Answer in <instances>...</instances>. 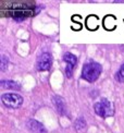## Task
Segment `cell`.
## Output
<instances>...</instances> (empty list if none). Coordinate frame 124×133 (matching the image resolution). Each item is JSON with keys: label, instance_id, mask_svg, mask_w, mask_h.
<instances>
[{"label": "cell", "instance_id": "7", "mask_svg": "<svg viewBox=\"0 0 124 133\" xmlns=\"http://www.w3.org/2000/svg\"><path fill=\"white\" fill-rule=\"evenodd\" d=\"M52 101H53L56 108H57V110H58V112L61 114V115H64L65 114V105H64L63 99H62L61 97H59V96H54Z\"/></svg>", "mask_w": 124, "mask_h": 133}, {"label": "cell", "instance_id": "2", "mask_svg": "<svg viewBox=\"0 0 124 133\" xmlns=\"http://www.w3.org/2000/svg\"><path fill=\"white\" fill-rule=\"evenodd\" d=\"M95 112L102 118L112 117L114 115V107L108 99H100L94 105Z\"/></svg>", "mask_w": 124, "mask_h": 133}, {"label": "cell", "instance_id": "9", "mask_svg": "<svg viewBox=\"0 0 124 133\" xmlns=\"http://www.w3.org/2000/svg\"><path fill=\"white\" fill-rule=\"evenodd\" d=\"M115 80L119 82H124V64L120 66V69L115 73Z\"/></svg>", "mask_w": 124, "mask_h": 133}, {"label": "cell", "instance_id": "4", "mask_svg": "<svg viewBox=\"0 0 124 133\" xmlns=\"http://www.w3.org/2000/svg\"><path fill=\"white\" fill-rule=\"evenodd\" d=\"M51 64H52V58L50 56V54L44 52L37 59L36 68L39 71H47L51 68Z\"/></svg>", "mask_w": 124, "mask_h": 133}, {"label": "cell", "instance_id": "1", "mask_svg": "<svg viewBox=\"0 0 124 133\" xmlns=\"http://www.w3.org/2000/svg\"><path fill=\"white\" fill-rule=\"evenodd\" d=\"M101 73V65L95 61H88L84 64L82 70V77L88 82H95Z\"/></svg>", "mask_w": 124, "mask_h": 133}, {"label": "cell", "instance_id": "11", "mask_svg": "<svg viewBox=\"0 0 124 133\" xmlns=\"http://www.w3.org/2000/svg\"><path fill=\"white\" fill-rule=\"evenodd\" d=\"M7 65H9V59L7 58V56H2L1 57V66H0V69L3 71V70H5V68H7Z\"/></svg>", "mask_w": 124, "mask_h": 133}, {"label": "cell", "instance_id": "10", "mask_svg": "<svg viewBox=\"0 0 124 133\" xmlns=\"http://www.w3.org/2000/svg\"><path fill=\"white\" fill-rule=\"evenodd\" d=\"M85 125H86V121L84 118H78L74 122V127L76 130H81L83 128H85Z\"/></svg>", "mask_w": 124, "mask_h": 133}, {"label": "cell", "instance_id": "6", "mask_svg": "<svg viewBox=\"0 0 124 133\" xmlns=\"http://www.w3.org/2000/svg\"><path fill=\"white\" fill-rule=\"evenodd\" d=\"M26 124H27V128L34 133H46L47 132L46 129H45V127L37 120L31 119V120L27 121Z\"/></svg>", "mask_w": 124, "mask_h": 133}, {"label": "cell", "instance_id": "5", "mask_svg": "<svg viewBox=\"0 0 124 133\" xmlns=\"http://www.w3.org/2000/svg\"><path fill=\"white\" fill-rule=\"evenodd\" d=\"M63 60H64V62L66 63V66H65L66 76L67 77H71L72 76V73H73V70H74V66H75V64L77 62V58L73 54L66 52L64 55V57H63Z\"/></svg>", "mask_w": 124, "mask_h": 133}, {"label": "cell", "instance_id": "8", "mask_svg": "<svg viewBox=\"0 0 124 133\" xmlns=\"http://www.w3.org/2000/svg\"><path fill=\"white\" fill-rule=\"evenodd\" d=\"M0 85H1L2 88H7V90H19V88L21 87L18 82L11 81V80H8V81H1Z\"/></svg>", "mask_w": 124, "mask_h": 133}, {"label": "cell", "instance_id": "3", "mask_svg": "<svg viewBox=\"0 0 124 133\" xmlns=\"http://www.w3.org/2000/svg\"><path fill=\"white\" fill-rule=\"evenodd\" d=\"M1 102L5 107H9L12 109H18L22 106V104H23V98H22V96L19 95V94L5 93V94H2Z\"/></svg>", "mask_w": 124, "mask_h": 133}]
</instances>
